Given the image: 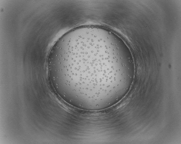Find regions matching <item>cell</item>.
I'll return each mask as SVG.
<instances>
[{"mask_svg": "<svg viewBox=\"0 0 181 144\" xmlns=\"http://www.w3.org/2000/svg\"><path fill=\"white\" fill-rule=\"evenodd\" d=\"M48 63L53 83L69 94L88 98L108 94L114 82L125 81L130 73L117 37L96 26L77 28L63 36Z\"/></svg>", "mask_w": 181, "mask_h": 144, "instance_id": "obj_1", "label": "cell"}]
</instances>
